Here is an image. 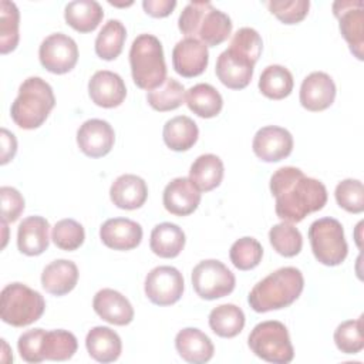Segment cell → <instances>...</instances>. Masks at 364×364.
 <instances>
[{
  "label": "cell",
  "mask_w": 364,
  "mask_h": 364,
  "mask_svg": "<svg viewBox=\"0 0 364 364\" xmlns=\"http://www.w3.org/2000/svg\"><path fill=\"white\" fill-rule=\"evenodd\" d=\"M202 199L200 191L189 178H175L164 189V208L175 216H188L193 213Z\"/></svg>",
  "instance_id": "18"
},
{
  "label": "cell",
  "mask_w": 364,
  "mask_h": 364,
  "mask_svg": "<svg viewBox=\"0 0 364 364\" xmlns=\"http://www.w3.org/2000/svg\"><path fill=\"white\" fill-rule=\"evenodd\" d=\"M229 257L236 269L252 270L262 262L263 247L255 237L245 236L230 246Z\"/></svg>",
  "instance_id": "39"
},
{
  "label": "cell",
  "mask_w": 364,
  "mask_h": 364,
  "mask_svg": "<svg viewBox=\"0 0 364 364\" xmlns=\"http://www.w3.org/2000/svg\"><path fill=\"white\" fill-rule=\"evenodd\" d=\"M209 327L219 337H236L245 327V313L236 304L216 306L209 313Z\"/></svg>",
  "instance_id": "33"
},
{
  "label": "cell",
  "mask_w": 364,
  "mask_h": 364,
  "mask_svg": "<svg viewBox=\"0 0 364 364\" xmlns=\"http://www.w3.org/2000/svg\"><path fill=\"white\" fill-rule=\"evenodd\" d=\"M269 240L273 249L284 257L297 256L303 247L301 233L290 222H280L274 225L269 232Z\"/></svg>",
  "instance_id": "38"
},
{
  "label": "cell",
  "mask_w": 364,
  "mask_h": 364,
  "mask_svg": "<svg viewBox=\"0 0 364 364\" xmlns=\"http://www.w3.org/2000/svg\"><path fill=\"white\" fill-rule=\"evenodd\" d=\"M109 198L117 208L134 210L145 203L148 198V186L141 176L124 173L112 182Z\"/></svg>",
  "instance_id": "22"
},
{
  "label": "cell",
  "mask_w": 364,
  "mask_h": 364,
  "mask_svg": "<svg viewBox=\"0 0 364 364\" xmlns=\"http://www.w3.org/2000/svg\"><path fill=\"white\" fill-rule=\"evenodd\" d=\"M17 151V139L14 134L1 128V165H6L10 159L14 158Z\"/></svg>",
  "instance_id": "48"
},
{
  "label": "cell",
  "mask_w": 364,
  "mask_h": 364,
  "mask_svg": "<svg viewBox=\"0 0 364 364\" xmlns=\"http://www.w3.org/2000/svg\"><path fill=\"white\" fill-rule=\"evenodd\" d=\"M188 108L200 118L216 117L223 107V98L219 91L206 82H199L185 92Z\"/></svg>",
  "instance_id": "32"
},
{
  "label": "cell",
  "mask_w": 364,
  "mask_h": 364,
  "mask_svg": "<svg viewBox=\"0 0 364 364\" xmlns=\"http://www.w3.org/2000/svg\"><path fill=\"white\" fill-rule=\"evenodd\" d=\"M309 240L314 257L324 266L341 264L348 253L343 225L334 218H320L309 228Z\"/></svg>",
  "instance_id": "8"
},
{
  "label": "cell",
  "mask_w": 364,
  "mask_h": 364,
  "mask_svg": "<svg viewBox=\"0 0 364 364\" xmlns=\"http://www.w3.org/2000/svg\"><path fill=\"white\" fill-rule=\"evenodd\" d=\"M131 75L136 87L152 91L166 80V64L161 41L152 34H139L129 48Z\"/></svg>",
  "instance_id": "5"
},
{
  "label": "cell",
  "mask_w": 364,
  "mask_h": 364,
  "mask_svg": "<svg viewBox=\"0 0 364 364\" xmlns=\"http://www.w3.org/2000/svg\"><path fill=\"white\" fill-rule=\"evenodd\" d=\"M1 198V220L16 222L24 210V198L23 195L11 186L0 188Z\"/></svg>",
  "instance_id": "45"
},
{
  "label": "cell",
  "mask_w": 364,
  "mask_h": 364,
  "mask_svg": "<svg viewBox=\"0 0 364 364\" xmlns=\"http://www.w3.org/2000/svg\"><path fill=\"white\" fill-rule=\"evenodd\" d=\"M178 27L185 37L196 38L206 47H216L230 36L232 20L209 1H191L179 14Z\"/></svg>",
  "instance_id": "3"
},
{
  "label": "cell",
  "mask_w": 364,
  "mask_h": 364,
  "mask_svg": "<svg viewBox=\"0 0 364 364\" xmlns=\"http://www.w3.org/2000/svg\"><path fill=\"white\" fill-rule=\"evenodd\" d=\"M340 33L357 60H363L364 47V4L360 0H338L333 3Z\"/></svg>",
  "instance_id": "12"
},
{
  "label": "cell",
  "mask_w": 364,
  "mask_h": 364,
  "mask_svg": "<svg viewBox=\"0 0 364 364\" xmlns=\"http://www.w3.org/2000/svg\"><path fill=\"white\" fill-rule=\"evenodd\" d=\"M293 75L291 73L279 64L267 65L259 78L260 92L270 100H283L293 91Z\"/></svg>",
  "instance_id": "34"
},
{
  "label": "cell",
  "mask_w": 364,
  "mask_h": 364,
  "mask_svg": "<svg viewBox=\"0 0 364 364\" xmlns=\"http://www.w3.org/2000/svg\"><path fill=\"white\" fill-rule=\"evenodd\" d=\"M334 343L344 354H357L364 348L363 316L355 320H347L337 326L334 331Z\"/></svg>",
  "instance_id": "40"
},
{
  "label": "cell",
  "mask_w": 364,
  "mask_h": 364,
  "mask_svg": "<svg viewBox=\"0 0 364 364\" xmlns=\"http://www.w3.org/2000/svg\"><path fill=\"white\" fill-rule=\"evenodd\" d=\"M94 311L107 323L127 326L134 320V307L129 300L114 289H101L92 299Z\"/></svg>",
  "instance_id": "21"
},
{
  "label": "cell",
  "mask_w": 364,
  "mask_h": 364,
  "mask_svg": "<svg viewBox=\"0 0 364 364\" xmlns=\"http://www.w3.org/2000/svg\"><path fill=\"white\" fill-rule=\"evenodd\" d=\"M229 48L256 64L263 50V41L255 28L242 27L233 34Z\"/></svg>",
  "instance_id": "42"
},
{
  "label": "cell",
  "mask_w": 364,
  "mask_h": 364,
  "mask_svg": "<svg viewBox=\"0 0 364 364\" xmlns=\"http://www.w3.org/2000/svg\"><path fill=\"white\" fill-rule=\"evenodd\" d=\"M185 242V233L178 225L162 222L152 229L149 247L159 257L173 259L183 250Z\"/></svg>",
  "instance_id": "29"
},
{
  "label": "cell",
  "mask_w": 364,
  "mask_h": 364,
  "mask_svg": "<svg viewBox=\"0 0 364 364\" xmlns=\"http://www.w3.org/2000/svg\"><path fill=\"white\" fill-rule=\"evenodd\" d=\"M255 64L247 58L236 54L230 48L222 51L216 60V77L230 90H243L253 77Z\"/></svg>",
  "instance_id": "19"
},
{
  "label": "cell",
  "mask_w": 364,
  "mask_h": 364,
  "mask_svg": "<svg viewBox=\"0 0 364 364\" xmlns=\"http://www.w3.org/2000/svg\"><path fill=\"white\" fill-rule=\"evenodd\" d=\"M50 223L43 216H28L17 229V247L26 256H38L47 250Z\"/></svg>",
  "instance_id": "23"
},
{
  "label": "cell",
  "mask_w": 364,
  "mask_h": 364,
  "mask_svg": "<svg viewBox=\"0 0 364 364\" xmlns=\"http://www.w3.org/2000/svg\"><path fill=\"white\" fill-rule=\"evenodd\" d=\"M127 38L125 26L119 20H108L95 38V53L105 61L115 60L124 48Z\"/></svg>",
  "instance_id": "35"
},
{
  "label": "cell",
  "mask_w": 364,
  "mask_h": 364,
  "mask_svg": "<svg viewBox=\"0 0 364 364\" xmlns=\"http://www.w3.org/2000/svg\"><path fill=\"white\" fill-rule=\"evenodd\" d=\"M183 284V276L176 267L158 266L146 274L144 290L151 303L171 306L182 297Z\"/></svg>",
  "instance_id": "11"
},
{
  "label": "cell",
  "mask_w": 364,
  "mask_h": 364,
  "mask_svg": "<svg viewBox=\"0 0 364 364\" xmlns=\"http://www.w3.org/2000/svg\"><path fill=\"white\" fill-rule=\"evenodd\" d=\"M43 328H33L24 331L17 341V348L20 357L27 363H41L40 355V341H41Z\"/></svg>",
  "instance_id": "46"
},
{
  "label": "cell",
  "mask_w": 364,
  "mask_h": 364,
  "mask_svg": "<svg viewBox=\"0 0 364 364\" xmlns=\"http://www.w3.org/2000/svg\"><path fill=\"white\" fill-rule=\"evenodd\" d=\"M51 239L58 249L73 252L84 243L85 230L82 225L74 219H61L54 225Z\"/></svg>",
  "instance_id": "41"
},
{
  "label": "cell",
  "mask_w": 364,
  "mask_h": 364,
  "mask_svg": "<svg viewBox=\"0 0 364 364\" xmlns=\"http://www.w3.org/2000/svg\"><path fill=\"white\" fill-rule=\"evenodd\" d=\"M146 101L159 112L176 109L185 102V87L175 78H166L162 85L148 91Z\"/></svg>",
  "instance_id": "36"
},
{
  "label": "cell",
  "mask_w": 364,
  "mask_h": 364,
  "mask_svg": "<svg viewBox=\"0 0 364 364\" xmlns=\"http://www.w3.org/2000/svg\"><path fill=\"white\" fill-rule=\"evenodd\" d=\"M209 63L208 47L192 37H185L178 41L172 50V65L173 70L185 77L192 78L200 75Z\"/></svg>",
  "instance_id": "15"
},
{
  "label": "cell",
  "mask_w": 364,
  "mask_h": 364,
  "mask_svg": "<svg viewBox=\"0 0 364 364\" xmlns=\"http://www.w3.org/2000/svg\"><path fill=\"white\" fill-rule=\"evenodd\" d=\"M20 11L13 1H0V53L7 54L18 44Z\"/></svg>",
  "instance_id": "37"
},
{
  "label": "cell",
  "mask_w": 364,
  "mask_h": 364,
  "mask_svg": "<svg viewBox=\"0 0 364 364\" xmlns=\"http://www.w3.org/2000/svg\"><path fill=\"white\" fill-rule=\"evenodd\" d=\"M41 65L53 74L70 73L78 61L77 43L64 33L50 34L38 48Z\"/></svg>",
  "instance_id": "10"
},
{
  "label": "cell",
  "mask_w": 364,
  "mask_h": 364,
  "mask_svg": "<svg viewBox=\"0 0 364 364\" xmlns=\"http://www.w3.org/2000/svg\"><path fill=\"white\" fill-rule=\"evenodd\" d=\"M46 310L44 297L23 283L7 284L0 294V317L13 327H26L37 321Z\"/></svg>",
  "instance_id": "6"
},
{
  "label": "cell",
  "mask_w": 364,
  "mask_h": 364,
  "mask_svg": "<svg viewBox=\"0 0 364 364\" xmlns=\"http://www.w3.org/2000/svg\"><path fill=\"white\" fill-rule=\"evenodd\" d=\"M192 286L196 294L205 300H216L230 294L235 289V274L216 259L199 262L192 270Z\"/></svg>",
  "instance_id": "9"
},
{
  "label": "cell",
  "mask_w": 364,
  "mask_h": 364,
  "mask_svg": "<svg viewBox=\"0 0 364 364\" xmlns=\"http://www.w3.org/2000/svg\"><path fill=\"white\" fill-rule=\"evenodd\" d=\"M78 348L77 337L68 330H43L40 341V355L44 360L65 361L70 360Z\"/></svg>",
  "instance_id": "31"
},
{
  "label": "cell",
  "mask_w": 364,
  "mask_h": 364,
  "mask_svg": "<svg viewBox=\"0 0 364 364\" xmlns=\"http://www.w3.org/2000/svg\"><path fill=\"white\" fill-rule=\"evenodd\" d=\"M175 347L178 354L192 364L208 363L215 353L210 338L195 327L182 328L175 337Z\"/></svg>",
  "instance_id": "24"
},
{
  "label": "cell",
  "mask_w": 364,
  "mask_h": 364,
  "mask_svg": "<svg viewBox=\"0 0 364 364\" xmlns=\"http://www.w3.org/2000/svg\"><path fill=\"white\" fill-rule=\"evenodd\" d=\"M299 97L301 107L307 111H324L334 102L336 84L328 74L314 71L303 80Z\"/></svg>",
  "instance_id": "16"
},
{
  "label": "cell",
  "mask_w": 364,
  "mask_h": 364,
  "mask_svg": "<svg viewBox=\"0 0 364 364\" xmlns=\"http://www.w3.org/2000/svg\"><path fill=\"white\" fill-rule=\"evenodd\" d=\"M223 173L222 159L213 154H203L192 162L189 179L200 192H209L220 185Z\"/></svg>",
  "instance_id": "30"
},
{
  "label": "cell",
  "mask_w": 364,
  "mask_h": 364,
  "mask_svg": "<svg viewBox=\"0 0 364 364\" xmlns=\"http://www.w3.org/2000/svg\"><path fill=\"white\" fill-rule=\"evenodd\" d=\"M303 289L304 277L299 269L280 267L253 286L247 303L256 313L280 310L293 304Z\"/></svg>",
  "instance_id": "2"
},
{
  "label": "cell",
  "mask_w": 364,
  "mask_h": 364,
  "mask_svg": "<svg viewBox=\"0 0 364 364\" xmlns=\"http://www.w3.org/2000/svg\"><path fill=\"white\" fill-rule=\"evenodd\" d=\"M55 105L51 85L40 77L26 78L10 107L13 122L23 129H36L48 118Z\"/></svg>",
  "instance_id": "4"
},
{
  "label": "cell",
  "mask_w": 364,
  "mask_h": 364,
  "mask_svg": "<svg viewBox=\"0 0 364 364\" xmlns=\"http://www.w3.org/2000/svg\"><path fill=\"white\" fill-rule=\"evenodd\" d=\"M252 149L264 162H279L291 154L293 136L286 128L267 125L255 134Z\"/></svg>",
  "instance_id": "13"
},
{
  "label": "cell",
  "mask_w": 364,
  "mask_h": 364,
  "mask_svg": "<svg viewBox=\"0 0 364 364\" xmlns=\"http://www.w3.org/2000/svg\"><path fill=\"white\" fill-rule=\"evenodd\" d=\"M88 95L91 101L102 108L119 107L127 97V87L117 73L101 70L94 73L88 81Z\"/></svg>",
  "instance_id": "17"
},
{
  "label": "cell",
  "mask_w": 364,
  "mask_h": 364,
  "mask_svg": "<svg viewBox=\"0 0 364 364\" xmlns=\"http://www.w3.org/2000/svg\"><path fill=\"white\" fill-rule=\"evenodd\" d=\"M198 136L199 129L196 122L186 115H178L168 119L162 131L165 145L176 152L191 149L196 144Z\"/></svg>",
  "instance_id": "28"
},
{
  "label": "cell",
  "mask_w": 364,
  "mask_h": 364,
  "mask_svg": "<svg viewBox=\"0 0 364 364\" xmlns=\"http://www.w3.org/2000/svg\"><path fill=\"white\" fill-rule=\"evenodd\" d=\"M142 7L146 14L155 18H162L169 16L176 7L175 0H144Z\"/></svg>",
  "instance_id": "47"
},
{
  "label": "cell",
  "mask_w": 364,
  "mask_h": 364,
  "mask_svg": "<svg viewBox=\"0 0 364 364\" xmlns=\"http://www.w3.org/2000/svg\"><path fill=\"white\" fill-rule=\"evenodd\" d=\"M115 142V132L109 122L91 118L82 122L77 131V145L90 158H101L111 152Z\"/></svg>",
  "instance_id": "14"
},
{
  "label": "cell",
  "mask_w": 364,
  "mask_h": 364,
  "mask_svg": "<svg viewBox=\"0 0 364 364\" xmlns=\"http://www.w3.org/2000/svg\"><path fill=\"white\" fill-rule=\"evenodd\" d=\"M101 242L114 250H132L142 240V228L127 218L107 219L100 228Z\"/></svg>",
  "instance_id": "20"
},
{
  "label": "cell",
  "mask_w": 364,
  "mask_h": 364,
  "mask_svg": "<svg viewBox=\"0 0 364 364\" xmlns=\"http://www.w3.org/2000/svg\"><path fill=\"white\" fill-rule=\"evenodd\" d=\"M78 282V267L74 262L58 259L48 263L41 273L43 289L53 296L68 294Z\"/></svg>",
  "instance_id": "25"
},
{
  "label": "cell",
  "mask_w": 364,
  "mask_h": 364,
  "mask_svg": "<svg viewBox=\"0 0 364 364\" xmlns=\"http://www.w3.org/2000/svg\"><path fill=\"white\" fill-rule=\"evenodd\" d=\"M104 11L95 0H74L64 9L65 23L78 33H91L102 21Z\"/></svg>",
  "instance_id": "27"
},
{
  "label": "cell",
  "mask_w": 364,
  "mask_h": 364,
  "mask_svg": "<svg viewBox=\"0 0 364 364\" xmlns=\"http://www.w3.org/2000/svg\"><path fill=\"white\" fill-rule=\"evenodd\" d=\"M85 347L91 358L98 363H112L122 353L121 337L109 327H92L85 337Z\"/></svg>",
  "instance_id": "26"
},
{
  "label": "cell",
  "mask_w": 364,
  "mask_h": 364,
  "mask_svg": "<svg viewBox=\"0 0 364 364\" xmlns=\"http://www.w3.org/2000/svg\"><path fill=\"white\" fill-rule=\"evenodd\" d=\"M252 353L274 364H287L294 357L287 327L277 320H267L256 324L247 337Z\"/></svg>",
  "instance_id": "7"
},
{
  "label": "cell",
  "mask_w": 364,
  "mask_h": 364,
  "mask_svg": "<svg viewBox=\"0 0 364 364\" xmlns=\"http://www.w3.org/2000/svg\"><path fill=\"white\" fill-rule=\"evenodd\" d=\"M274 210L283 222L299 223L327 203V189L318 179L304 175L296 166L279 168L270 178Z\"/></svg>",
  "instance_id": "1"
},
{
  "label": "cell",
  "mask_w": 364,
  "mask_h": 364,
  "mask_svg": "<svg viewBox=\"0 0 364 364\" xmlns=\"http://www.w3.org/2000/svg\"><path fill=\"white\" fill-rule=\"evenodd\" d=\"M267 7L284 24H297L303 21L309 13V0H289V1H269Z\"/></svg>",
  "instance_id": "44"
},
{
  "label": "cell",
  "mask_w": 364,
  "mask_h": 364,
  "mask_svg": "<svg viewBox=\"0 0 364 364\" xmlns=\"http://www.w3.org/2000/svg\"><path fill=\"white\" fill-rule=\"evenodd\" d=\"M334 196L338 206L350 213H361L364 210V188L358 179L348 178L338 182Z\"/></svg>",
  "instance_id": "43"
}]
</instances>
